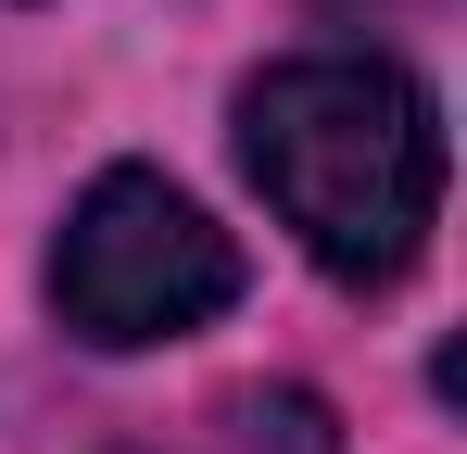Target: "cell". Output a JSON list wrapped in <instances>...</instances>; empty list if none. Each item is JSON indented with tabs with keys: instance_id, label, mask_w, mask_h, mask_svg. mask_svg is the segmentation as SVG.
I'll list each match as a JSON object with an SVG mask.
<instances>
[{
	"instance_id": "1",
	"label": "cell",
	"mask_w": 467,
	"mask_h": 454,
	"mask_svg": "<svg viewBox=\"0 0 467 454\" xmlns=\"http://www.w3.org/2000/svg\"><path fill=\"white\" fill-rule=\"evenodd\" d=\"M240 164L265 215L341 291H391L442 227V101L391 51H291L240 88Z\"/></svg>"
},
{
	"instance_id": "2",
	"label": "cell",
	"mask_w": 467,
	"mask_h": 454,
	"mask_svg": "<svg viewBox=\"0 0 467 454\" xmlns=\"http://www.w3.org/2000/svg\"><path fill=\"white\" fill-rule=\"evenodd\" d=\"M240 240L177 177L152 164H101L77 190V215L51 240V315L77 328L88 354H152V341H190L240 303Z\"/></svg>"
},
{
	"instance_id": "3",
	"label": "cell",
	"mask_w": 467,
	"mask_h": 454,
	"mask_svg": "<svg viewBox=\"0 0 467 454\" xmlns=\"http://www.w3.org/2000/svg\"><path fill=\"white\" fill-rule=\"evenodd\" d=\"M240 442H253V454H341L316 391H253V404H240Z\"/></svg>"
}]
</instances>
